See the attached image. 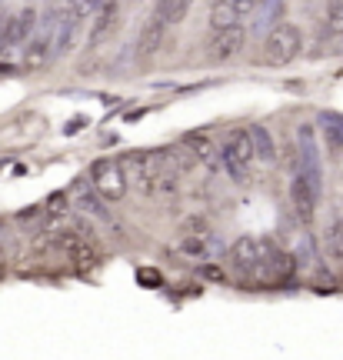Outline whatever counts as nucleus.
I'll return each mask as SVG.
<instances>
[{"instance_id": "f257e3e1", "label": "nucleus", "mask_w": 343, "mask_h": 360, "mask_svg": "<svg viewBox=\"0 0 343 360\" xmlns=\"http://www.w3.org/2000/svg\"><path fill=\"white\" fill-rule=\"evenodd\" d=\"M227 260L240 274V281L250 287H280V283L293 281V274H297L293 254H287L277 240L260 237V233H247L240 240H233Z\"/></svg>"}, {"instance_id": "f03ea898", "label": "nucleus", "mask_w": 343, "mask_h": 360, "mask_svg": "<svg viewBox=\"0 0 343 360\" xmlns=\"http://www.w3.org/2000/svg\"><path fill=\"white\" fill-rule=\"evenodd\" d=\"M127 174L134 170V184L143 193H160L174 191V170H170V157L153 154V150H130V157H124Z\"/></svg>"}, {"instance_id": "7ed1b4c3", "label": "nucleus", "mask_w": 343, "mask_h": 360, "mask_svg": "<svg viewBox=\"0 0 343 360\" xmlns=\"http://www.w3.org/2000/svg\"><path fill=\"white\" fill-rule=\"evenodd\" d=\"M304 53V30L293 20H280L267 30L264 47H260V64L264 67H287Z\"/></svg>"}, {"instance_id": "20e7f679", "label": "nucleus", "mask_w": 343, "mask_h": 360, "mask_svg": "<svg viewBox=\"0 0 343 360\" xmlns=\"http://www.w3.org/2000/svg\"><path fill=\"white\" fill-rule=\"evenodd\" d=\"M257 164V147H254V134L247 127L230 130L227 141L220 143V167L233 184H247L254 174Z\"/></svg>"}, {"instance_id": "39448f33", "label": "nucleus", "mask_w": 343, "mask_h": 360, "mask_svg": "<svg viewBox=\"0 0 343 360\" xmlns=\"http://www.w3.org/2000/svg\"><path fill=\"white\" fill-rule=\"evenodd\" d=\"M90 187L101 193L107 204L124 200L130 191V174H127V167H124V160H114V157L93 160V167H90Z\"/></svg>"}, {"instance_id": "423d86ee", "label": "nucleus", "mask_w": 343, "mask_h": 360, "mask_svg": "<svg viewBox=\"0 0 343 360\" xmlns=\"http://www.w3.org/2000/svg\"><path fill=\"white\" fill-rule=\"evenodd\" d=\"M90 224H74L70 231H60L53 237V254L60 260H70L77 267H84V264H93L97 260V244H93V237H90Z\"/></svg>"}, {"instance_id": "0eeeda50", "label": "nucleus", "mask_w": 343, "mask_h": 360, "mask_svg": "<svg viewBox=\"0 0 343 360\" xmlns=\"http://www.w3.org/2000/svg\"><path fill=\"white\" fill-rule=\"evenodd\" d=\"M243 47H247V27H220L207 40V60L210 64H230L243 53Z\"/></svg>"}, {"instance_id": "6e6552de", "label": "nucleus", "mask_w": 343, "mask_h": 360, "mask_svg": "<svg viewBox=\"0 0 343 360\" xmlns=\"http://www.w3.org/2000/svg\"><path fill=\"white\" fill-rule=\"evenodd\" d=\"M51 57H57V30H53V17H47V20L40 24L37 34L27 40L24 67H30V70H40V67L51 64Z\"/></svg>"}, {"instance_id": "1a4fd4ad", "label": "nucleus", "mask_w": 343, "mask_h": 360, "mask_svg": "<svg viewBox=\"0 0 343 360\" xmlns=\"http://www.w3.org/2000/svg\"><path fill=\"white\" fill-rule=\"evenodd\" d=\"M320 191H323V187H317L304 170H297V174H293V180H290V204H293L297 217L304 220V224H313V217H317Z\"/></svg>"}, {"instance_id": "9d476101", "label": "nucleus", "mask_w": 343, "mask_h": 360, "mask_svg": "<svg viewBox=\"0 0 343 360\" xmlns=\"http://www.w3.org/2000/svg\"><path fill=\"white\" fill-rule=\"evenodd\" d=\"M264 0H214L210 7V27L220 30V27H237L243 24L247 17H254L260 11Z\"/></svg>"}, {"instance_id": "9b49d317", "label": "nucleus", "mask_w": 343, "mask_h": 360, "mask_svg": "<svg viewBox=\"0 0 343 360\" xmlns=\"http://www.w3.org/2000/svg\"><path fill=\"white\" fill-rule=\"evenodd\" d=\"M167 30H170V20L160 11H153V17L143 24V30H140V37H137V60H153L157 53L164 51Z\"/></svg>"}, {"instance_id": "f8f14e48", "label": "nucleus", "mask_w": 343, "mask_h": 360, "mask_svg": "<svg viewBox=\"0 0 343 360\" xmlns=\"http://www.w3.org/2000/svg\"><path fill=\"white\" fill-rule=\"evenodd\" d=\"M300 170H304V174L313 180L317 187H323L320 147H317V137H313V127H310V124H304V127H300Z\"/></svg>"}, {"instance_id": "ddd939ff", "label": "nucleus", "mask_w": 343, "mask_h": 360, "mask_svg": "<svg viewBox=\"0 0 343 360\" xmlns=\"http://www.w3.org/2000/svg\"><path fill=\"white\" fill-rule=\"evenodd\" d=\"M117 13H120V4H117V0H103L101 11H97V20H93V27H90V47H97V44L114 30Z\"/></svg>"}, {"instance_id": "4468645a", "label": "nucleus", "mask_w": 343, "mask_h": 360, "mask_svg": "<svg viewBox=\"0 0 343 360\" xmlns=\"http://www.w3.org/2000/svg\"><path fill=\"white\" fill-rule=\"evenodd\" d=\"M214 250L216 244L210 233H183V240H180V254L187 260H210Z\"/></svg>"}, {"instance_id": "2eb2a0df", "label": "nucleus", "mask_w": 343, "mask_h": 360, "mask_svg": "<svg viewBox=\"0 0 343 360\" xmlns=\"http://www.w3.org/2000/svg\"><path fill=\"white\" fill-rule=\"evenodd\" d=\"M34 27H37V11L34 7H24L20 13H13L11 17V27H7V47L11 44H20L34 34Z\"/></svg>"}, {"instance_id": "dca6fc26", "label": "nucleus", "mask_w": 343, "mask_h": 360, "mask_svg": "<svg viewBox=\"0 0 343 360\" xmlns=\"http://www.w3.org/2000/svg\"><path fill=\"white\" fill-rule=\"evenodd\" d=\"M250 134H254L257 160H260V164H273V160H277V141H273V134H270V130L264 127V124L250 127Z\"/></svg>"}, {"instance_id": "f3484780", "label": "nucleus", "mask_w": 343, "mask_h": 360, "mask_svg": "<svg viewBox=\"0 0 343 360\" xmlns=\"http://www.w3.org/2000/svg\"><path fill=\"white\" fill-rule=\"evenodd\" d=\"M187 143H190L193 157H197L200 164H207V167H220V147H214V143L207 141L204 134H197V137H187Z\"/></svg>"}, {"instance_id": "a211bd4d", "label": "nucleus", "mask_w": 343, "mask_h": 360, "mask_svg": "<svg viewBox=\"0 0 343 360\" xmlns=\"http://www.w3.org/2000/svg\"><path fill=\"white\" fill-rule=\"evenodd\" d=\"M190 7H193V0H160V7H157V11L170 20V27H177V24H183V20H187Z\"/></svg>"}, {"instance_id": "6ab92c4d", "label": "nucleus", "mask_w": 343, "mask_h": 360, "mask_svg": "<svg viewBox=\"0 0 343 360\" xmlns=\"http://www.w3.org/2000/svg\"><path fill=\"white\" fill-rule=\"evenodd\" d=\"M327 254L337 267H343V217L333 220L330 231H327Z\"/></svg>"}, {"instance_id": "aec40b11", "label": "nucleus", "mask_w": 343, "mask_h": 360, "mask_svg": "<svg viewBox=\"0 0 343 360\" xmlns=\"http://www.w3.org/2000/svg\"><path fill=\"white\" fill-rule=\"evenodd\" d=\"M327 34L343 37V0H327Z\"/></svg>"}, {"instance_id": "412c9836", "label": "nucleus", "mask_w": 343, "mask_h": 360, "mask_svg": "<svg viewBox=\"0 0 343 360\" xmlns=\"http://www.w3.org/2000/svg\"><path fill=\"white\" fill-rule=\"evenodd\" d=\"M0 267H4V244H0Z\"/></svg>"}]
</instances>
